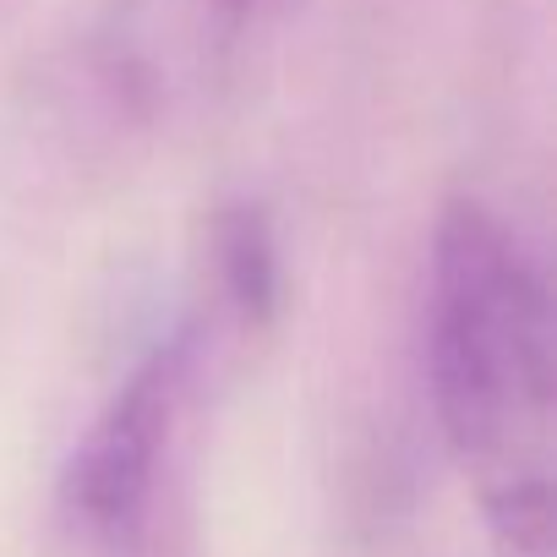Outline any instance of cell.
<instances>
[{
  "label": "cell",
  "instance_id": "1",
  "mask_svg": "<svg viewBox=\"0 0 557 557\" xmlns=\"http://www.w3.org/2000/svg\"><path fill=\"white\" fill-rule=\"evenodd\" d=\"M552 290L524 235L459 197L432 230L426 377L497 557H552Z\"/></svg>",
  "mask_w": 557,
  "mask_h": 557
},
{
  "label": "cell",
  "instance_id": "2",
  "mask_svg": "<svg viewBox=\"0 0 557 557\" xmlns=\"http://www.w3.org/2000/svg\"><path fill=\"white\" fill-rule=\"evenodd\" d=\"M251 323L224 307L208 285L197 307L159 334L115 394L99 405L77 448L66 454L55 486V519L77 557H164L181 503V475L191 459L197 416L213 383L224 334Z\"/></svg>",
  "mask_w": 557,
  "mask_h": 557
},
{
  "label": "cell",
  "instance_id": "3",
  "mask_svg": "<svg viewBox=\"0 0 557 557\" xmlns=\"http://www.w3.org/2000/svg\"><path fill=\"white\" fill-rule=\"evenodd\" d=\"M273 0H104L88 28V83L115 121L164 126L213 99Z\"/></svg>",
  "mask_w": 557,
  "mask_h": 557
}]
</instances>
